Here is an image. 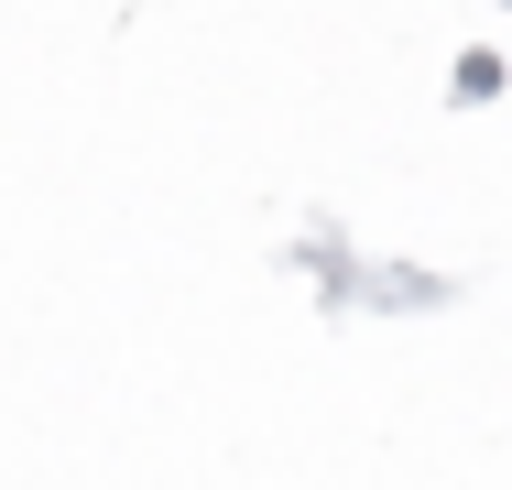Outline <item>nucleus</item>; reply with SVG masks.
Masks as SVG:
<instances>
[]
</instances>
